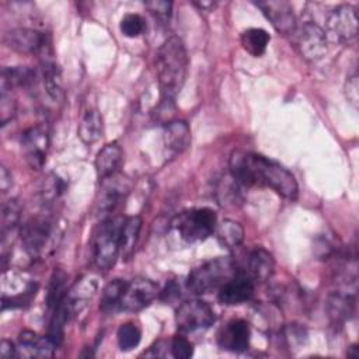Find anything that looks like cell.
<instances>
[{
	"label": "cell",
	"mask_w": 359,
	"mask_h": 359,
	"mask_svg": "<svg viewBox=\"0 0 359 359\" xmlns=\"http://www.w3.org/2000/svg\"><path fill=\"white\" fill-rule=\"evenodd\" d=\"M229 170L238 185L268 187L289 201L297 198L299 187L293 174L261 154L234 150L230 154Z\"/></svg>",
	"instance_id": "1"
},
{
	"label": "cell",
	"mask_w": 359,
	"mask_h": 359,
	"mask_svg": "<svg viewBox=\"0 0 359 359\" xmlns=\"http://www.w3.org/2000/svg\"><path fill=\"white\" fill-rule=\"evenodd\" d=\"M156 72L163 100H174L181 91L188 72V55L182 39L167 38L156 53Z\"/></svg>",
	"instance_id": "2"
},
{
	"label": "cell",
	"mask_w": 359,
	"mask_h": 359,
	"mask_svg": "<svg viewBox=\"0 0 359 359\" xmlns=\"http://www.w3.org/2000/svg\"><path fill=\"white\" fill-rule=\"evenodd\" d=\"M238 268L233 258L217 257L194 268L187 278V289L194 294H205L219 290L230 280Z\"/></svg>",
	"instance_id": "3"
},
{
	"label": "cell",
	"mask_w": 359,
	"mask_h": 359,
	"mask_svg": "<svg viewBox=\"0 0 359 359\" xmlns=\"http://www.w3.org/2000/svg\"><path fill=\"white\" fill-rule=\"evenodd\" d=\"M122 217H108L101 222L93 237V261L101 271H109L121 254Z\"/></svg>",
	"instance_id": "4"
},
{
	"label": "cell",
	"mask_w": 359,
	"mask_h": 359,
	"mask_svg": "<svg viewBox=\"0 0 359 359\" xmlns=\"http://www.w3.org/2000/svg\"><path fill=\"white\" fill-rule=\"evenodd\" d=\"M174 226L185 241H203L215 233L217 216L210 208L187 209L175 217Z\"/></svg>",
	"instance_id": "5"
},
{
	"label": "cell",
	"mask_w": 359,
	"mask_h": 359,
	"mask_svg": "<svg viewBox=\"0 0 359 359\" xmlns=\"http://www.w3.org/2000/svg\"><path fill=\"white\" fill-rule=\"evenodd\" d=\"M293 45L303 59L309 62H317L327 53V34L316 22L306 21L297 25L290 34Z\"/></svg>",
	"instance_id": "6"
},
{
	"label": "cell",
	"mask_w": 359,
	"mask_h": 359,
	"mask_svg": "<svg viewBox=\"0 0 359 359\" xmlns=\"http://www.w3.org/2000/svg\"><path fill=\"white\" fill-rule=\"evenodd\" d=\"M215 323L212 307L199 299L187 300L175 311V324L180 332H194L206 330Z\"/></svg>",
	"instance_id": "7"
},
{
	"label": "cell",
	"mask_w": 359,
	"mask_h": 359,
	"mask_svg": "<svg viewBox=\"0 0 359 359\" xmlns=\"http://www.w3.org/2000/svg\"><path fill=\"white\" fill-rule=\"evenodd\" d=\"M158 294V286L144 278H137L126 282L123 293L121 296L118 311L136 313L147 307Z\"/></svg>",
	"instance_id": "8"
},
{
	"label": "cell",
	"mask_w": 359,
	"mask_h": 359,
	"mask_svg": "<svg viewBox=\"0 0 359 359\" xmlns=\"http://www.w3.org/2000/svg\"><path fill=\"white\" fill-rule=\"evenodd\" d=\"M100 182L101 188L95 199V213L98 216H105L111 213L122 199H125L130 191V181L128 177L116 172Z\"/></svg>",
	"instance_id": "9"
},
{
	"label": "cell",
	"mask_w": 359,
	"mask_h": 359,
	"mask_svg": "<svg viewBox=\"0 0 359 359\" xmlns=\"http://www.w3.org/2000/svg\"><path fill=\"white\" fill-rule=\"evenodd\" d=\"M6 45L24 55H43L50 50L48 36L36 29L18 27L7 31L4 34Z\"/></svg>",
	"instance_id": "10"
},
{
	"label": "cell",
	"mask_w": 359,
	"mask_h": 359,
	"mask_svg": "<svg viewBox=\"0 0 359 359\" xmlns=\"http://www.w3.org/2000/svg\"><path fill=\"white\" fill-rule=\"evenodd\" d=\"M328 32L338 42L346 43L356 38L358 34V14L351 4H341L332 8L325 20Z\"/></svg>",
	"instance_id": "11"
},
{
	"label": "cell",
	"mask_w": 359,
	"mask_h": 359,
	"mask_svg": "<svg viewBox=\"0 0 359 359\" xmlns=\"http://www.w3.org/2000/svg\"><path fill=\"white\" fill-rule=\"evenodd\" d=\"M52 234V222L45 215H36L28 219L20 230L21 241L31 257H38L49 241Z\"/></svg>",
	"instance_id": "12"
},
{
	"label": "cell",
	"mask_w": 359,
	"mask_h": 359,
	"mask_svg": "<svg viewBox=\"0 0 359 359\" xmlns=\"http://www.w3.org/2000/svg\"><path fill=\"white\" fill-rule=\"evenodd\" d=\"M49 146V135L43 125H36L27 129L21 136V147L27 164L32 170H39L46 161V151Z\"/></svg>",
	"instance_id": "13"
},
{
	"label": "cell",
	"mask_w": 359,
	"mask_h": 359,
	"mask_svg": "<svg viewBox=\"0 0 359 359\" xmlns=\"http://www.w3.org/2000/svg\"><path fill=\"white\" fill-rule=\"evenodd\" d=\"M251 330L245 320L233 318L217 332V345L223 351L241 353L245 352L250 346Z\"/></svg>",
	"instance_id": "14"
},
{
	"label": "cell",
	"mask_w": 359,
	"mask_h": 359,
	"mask_svg": "<svg viewBox=\"0 0 359 359\" xmlns=\"http://www.w3.org/2000/svg\"><path fill=\"white\" fill-rule=\"evenodd\" d=\"M255 6L262 11L266 20L272 24V27L285 35H290L297 27V21L293 13L292 6L283 0H269V1H258Z\"/></svg>",
	"instance_id": "15"
},
{
	"label": "cell",
	"mask_w": 359,
	"mask_h": 359,
	"mask_svg": "<svg viewBox=\"0 0 359 359\" xmlns=\"http://www.w3.org/2000/svg\"><path fill=\"white\" fill-rule=\"evenodd\" d=\"M254 293V280L245 271H240L217 290V300L226 306L248 302Z\"/></svg>",
	"instance_id": "16"
},
{
	"label": "cell",
	"mask_w": 359,
	"mask_h": 359,
	"mask_svg": "<svg viewBox=\"0 0 359 359\" xmlns=\"http://www.w3.org/2000/svg\"><path fill=\"white\" fill-rule=\"evenodd\" d=\"M56 345L50 341V338L41 337L32 331H22L18 335V348L17 356L27 358H50L53 356Z\"/></svg>",
	"instance_id": "17"
},
{
	"label": "cell",
	"mask_w": 359,
	"mask_h": 359,
	"mask_svg": "<svg viewBox=\"0 0 359 359\" xmlns=\"http://www.w3.org/2000/svg\"><path fill=\"white\" fill-rule=\"evenodd\" d=\"M163 140L165 149L172 153L178 154L188 149L191 143V129L189 125L182 119H172L165 123L163 132Z\"/></svg>",
	"instance_id": "18"
},
{
	"label": "cell",
	"mask_w": 359,
	"mask_h": 359,
	"mask_svg": "<svg viewBox=\"0 0 359 359\" xmlns=\"http://www.w3.org/2000/svg\"><path fill=\"white\" fill-rule=\"evenodd\" d=\"M122 158H123V151H122V147L116 142L105 144L98 151L95 161H94V167H95L98 180L101 181L104 178H108V177L119 172Z\"/></svg>",
	"instance_id": "19"
},
{
	"label": "cell",
	"mask_w": 359,
	"mask_h": 359,
	"mask_svg": "<svg viewBox=\"0 0 359 359\" xmlns=\"http://www.w3.org/2000/svg\"><path fill=\"white\" fill-rule=\"evenodd\" d=\"M41 76L43 80V86L46 94L53 101L63 100V87H62V73L57 63L52 57V52H46L42 55L41 60Z\"/></svg>",
	"instance_id": "20"
},
{
	"label": "cell",
	"mask_w": 359,
	"mask_h": 359,
	"mask_svg": "<svg viewBox=\"0 0 359 359\" xmlns=\"http://www.w3.org/2000/svg\"><path fill=\"white\" fill-rule=\"evenodd\" d=\"M275 269V259L269 251L265 248L257 247L248 255L247 264V275L255 282L268 280Z\"/></svg>",
	"instance_id": "21"
},
{
	"label": "cell",
	"mask_w": 359,
	"mask_h": 359,
	"mask_svg": "<svg viewBox=\"0 0 359 359\" xmlns=\"http://www.w3.org/2000/svg\"><path fill=\"white\" fill-rule=\"evenodd\" d=\"M38 74L34 69L27 66L3 67L0 79V91H11L17 87H31L35 84Z\"/></svg>",
	"instance_id": "22"
},
{
	"label": "cell",
	"mask_w": 359,
	"mask_h": 359,
	"mask_svg": "<svg viewBox=\"0 0 359 359\" xmlns=\"http://www.w3.org/2000/svg\"><path fill=\"white\" fill-rule=\"evenodd\" d=\"M102 129H104V125H102L101 114L98 112V109L91 108L84 112V115L79 123L77 133H79L80 140L84 144H93L101 137Z\"/></svg>",
	"instance_id": "23"
},
{
	"label": "cell",
	"mask_w": 359,
	"mask_h": 359,
	"mask_svg": "<svg viewBox=\"0 0 359 359\" xmlns=\"http://www.w3.org/2000/svg\"><path fill=\"white\" fill-rule=\"evenodd\" d=\"M142 224L140 216H130L123 220L121 230V255L123 259H129L133 255Z\"/></svg>",
	"instance_id": "24"
},
{
	"label": "cell",
	"mask_w": 359,
	"mask_h": 359,
	"mask_svg": "<svg viewBox=\"0 0 359 359\" xmlns=\"http://www.w3.org/2000/svg\"><path fill=\"white\" fill-rule=\"evenodd\" d=\"M216 237L219 243L226 248H237L244 240L243 226L231 219H226L216 226Z\"/></svg>",
	"instance_id": "25"
},
{
	"label": "cell",
	"mask_w": 359,
	"mask_h": 359,
	"mask_svg": "<svg viewBox=\"0 0 359 359\" xmlns=\"http://www.w3.org/2000/svg\"><path fill=\"white\" fill-rule=\"evenodd\" d=\"M269 39V34L262 28H248L243 31L240 36V42L244 50L255 57L261 56L266 50Z\"/></svg>",
	"instance_id": "26"
},
{
	"label": "cell",
	"mask_w": 359,
	"mask_h": 359,
	"mask_svg": "<svg viewBox=\"0 0 359 359\" xmlns=\"http://www.w3.org/2000/svg\"><path fill=\"white\" fill-rule=\"evenodd\" d=\"M353 309L355 297L351 294L337 292L328 297V314L335 323H342L349 318V316L353 314Z\"/></svg>",
	"instance_id": "27"
},
{
	"label": "cell",
	"mask_w": 359,
	"mask_h": 359,
	"mask_svg": "<svg viewBox=\"0 0 359 359\" xmlns=\"http://www.w3.org/2000/svg\"><path fill=\"white\" fill-rule=\"evenodd\" d=\"M125 279H114L109 283L105 285L101 294V309L108 313L118 311V304L121 300V296L123 293V289L126 286Z\"/></svg>",
	"instance_id": "28"
},
{
	"label": "cell",
	"mask_w": 359,
	"mask_h": 359,
	"mask_svg": "<svg viewBox=\"0 0 359 359\" xmlns=\"http://www.w3.org/2000/svg\"><path fill=\"white\" fill-rule=\"evenodd\" d=\"M116 338H118V345L122 351H130L139 345L142 339V332L135 324L126 323L118 328Z\"/></svg>",
	"instance_id": "29"
},
{
	"label": "cell",
	"mask_w": 359,
	"mask_h": 359,
	"mask_svg": "<svg viewBox=\"0 0 359 359\" xmlns=\"http://www.w3.org/2000/svg\"><path fill=\"white\" fill-rule=\"evenodd\" d=\"M20 222V205L17 199H10L3 205L1 210V234L6 237L8 231H13Z\"/></svg>",
	"instance_id": "30"
},
{
	"label": "cell",
	"mask_w": 359,
	"mask_h": 359,
	"mask_svg": "<svg viewBox=\"0 0 359 359\" xmlns=\"http://www.w3.org/2000/svg\"><path fill=\"white\" fill-rule=\"evenodd\" d=\"M119 29L121 32L128 36V38H136L140 34L144 32L146 29V22L144 18L139 14L135 13H129L125 14L119 22Z\"/></svg>",
	"instance_id": "31"
},
{
	"label": "cell",
	"mask_w": 359,
	"mask_h": 359,
	"mask_svg": "<svg viewBox=\"0 0 359 359\" xmlns=\"http://www.w3.org/2000/svg\"><path fill=\"white\" fill-rule=\"evenodd\" d=\"M170 349H171V355L177 359H188L194 355L192 344L182 335H177L172 338Z\"/></svg>",
	"instance_id": "32"
},
{
	"label": "cell",
	"mask_w": 359,
	"mask_h": 359,
	"mask_svg": "<svg viewBox=\"0 0 359 359\" xmlns=\"http://www.w3.org/2000/svg\"><path fill=\"white\" fill-rule=\"evenodd\" d=\"M0 115L3 126L15 115V101L11 98V91H1L0 94Z\"/></svg>",
	"instance_id": "33"
},
{
	"label": "cell",
	"mask_w": 359,
	"mask_h": 359,
	"mask_svg": "<svg viewBox=\"0 0 359 359\" xmlns=\"http://www.w3.org/2000/svg\"><path fill=\"white\" fill-rule=\"evenodd\" d=\"M146 8H149V11L156 15L158 20H168L171 15V8H172V3L170 1H164V0H157V1H147L144 3Z\"/></svg>",
	"instance_id": "34"
},
{
	"label": "cell",
	"mask_w": 359,
	"mask_h": 359,
	"mask_svg": "<svg viewBox=\"0 0 359 359\" xmlns=\"http://www.w3.org/2000/svg\"><path fill=\"white\" fill-rule=\"evenodd\" d=\"M359 83H358V74H352L346 79L345 81V87H344V91H345V97L348 100V102L356 109L358 105H359Z\"/></svg>",
	"instance_id": "35"
},
{
	"label": "cell",
	"mask_w": 359,
	"mask_h": 359,
	"mask_svg": "<svg viewBox=\"0 0 359 359\" xmlns=\"http://www.w3.org/2000/svg\"><path fill=\"white\" fill-rule=\"evenodd\" d=\"M13 185V177H11V172L7 170V167L1 165L0 167V188H1V192L6 194Z\"/></svg>",
	"instance_id": "36"
},
{
	"label": "cell",
	"mask_w": 359,
	"mask_h": 359,
	"mask_svg": "<svg viewBox=\"0 0 359 359\" xmlns=\"http://www.w3.org/2000/svg\"><path fill=\"white\" fill-rule=\"evenodd\" d=\"M0 356L7 359V358H13V356H17V348L15 345L8 341V339H3L1 341V345H0Z\"/></svg>",
	"instance_id": "37"
},
{
	"label": "cell",
	"mask_w": 359,
	"mask_h": 359,
	"mask_svg": "<svg viewBox=\"0 0 359 359\" xmlns=\"http://www.w3.org/2000/svg\"><path fill=\"white\" fill-rule=\"evenodd\" d=\"M358 356H359L358 346H356V345L349 346V349H348V358H358Z\"/></svg>",
	"instance_id": "38"
}]
</instances>
